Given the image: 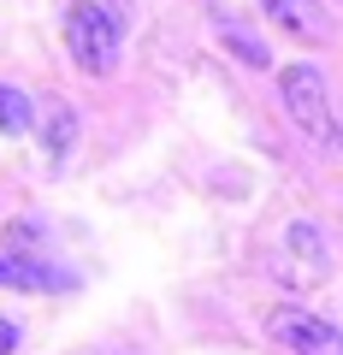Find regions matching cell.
<instances>
[{
  "mask_svg": "<svg viewBox=\"0 0 343 355\" xmlns=\"http://www.w3.org/2000/svg\"><path fill=\"white\" fill-rule=\"evenodd\" d=\"M65 48H71V60L89 77H113V65H118V24H113V12L95 6V0H77L71 12H65Z\"/></svg>",
  "mask_w": 343,
  "mask_h": 355,
  "instance_id": "cell-1",
  "label": "cell"
},
{
  "mask_svg": "<svg viewBox=\"0 0 343 355\" xmlns=\"http://www.w3.org/2000/svg\"><path fill=\"white\" fill-rule=\"evenodd\" d=\"M290 243H296V249H302V254H314V266H319V272H326V254H319V249H326V243H319V231H314V225H290Z\"/></svg>",
  "mask_w": 343,
  "mask_h": 355,
  "instance_id": "cell-9",
  "label": "cell"
},
{
  "mask_svg": "<svg viewBox=\"0 0 343 355\" xmlns=\"http://www.w3.org/2000/svg\"><path fill=\"white\" fill-rule=\"evenodd\" d=\"M267 326H272V338H279L290 355H343L337 326L314 320L308 308H272V314H267Z\"/></svg>",
  "mask_w": 343,
  "mask_h": 355,
  "instance_id": "cell-3",
  "label": "cell"
},
{
  "mask_svg": "<svg viewBox=\"0 0 343 355\" xmlns=\"http://www.w3.org/2000/svg\"><path fill=\"white\" fill-rule=\"evenodd\" d=\"M30 125H36V107H30V95H18L12 83H0V137H24Z\"/></svg>",
  "mask_w": 343,
  "mask_h": 355,
  "instance_id": "cell-8",
  "label": "cell"
},
{
  "mask_svg": "<svg viewBox=\"0 0 343 355\" xmlns=\"http://www.w3.org/2000/svg\"><path fill=\"white\" fill-rule=\"evenodd\" d=\"M0 284H12V291H71L77 272L48 266L42 254H12V249H0Z\"/></svg>",
  "mask_w": 343,
  "mask_h": 355,
  "instance_id": "cell-4",
  "label": "cell"
},
{
  "mask_svg": "<svg viewBox=\"0 0 343 355\" xmlns=\"http://www.w3.org/2000/svg\"><path fill=\"white\" fill-rule=\"evenodd\" d=\"M261 12L296 42H331V18L319 12V0H261Z\"/></svg>",
  "mask_w": 343,
  "mask_h": 355,
  "instance_id": "cell-5",
  "label": "cell"
},
{
  "mask_svg": "<svg viewBox=\"0 0 343 355\" xmlns=\"http://www.w3.org/2000/svg\"><path fill=\"white\" fill-rule=\"evenodd\" d=\"M42 142H48V160L53 166H60L65 160V154H71V142H77V113H71V107H65V101H42Z\"/></svg>",
  "mask_w": 343,
  "mask_h": 355,
  "instance_id": "cell-6",
  "label": "cell"
},
{
  "mask_svg": "<svg viewBox=\"0 0 343 355\" xmlns=\"http://www.w3.org/2000/svg\"><path fill=\"white\" fill-rule=\"evenodd\" d=\"M219 42H225V48L237 53L243 65H254V71H261V65H267V42L254 36V30L243 24V18H219Z\"/></svg>",
  "mask_w": 343,
  "mask_h": 355,
  "instance_id": "cell-7",
  "label": "cell"
},
{
  "mask_svg": "<svg viewBox=\"0 0 343 355\" xmlns=\"http://www.w3.org/2000/svg\"><path fill=\"white\" fill-rule=\"evenodd\" d=\"M279 95H284L290 119L308 137H331V107H326V77H319V65H290L279 77Z\"/></svg>",
  "mask_w": 343,
  "mask_h": 355,
  "instance_id": "cell-2",
  "label": "cell"
},
{
  "mask_svg": "<svg viewBox=\"0 0 343 355\" xmlns=\"http://www.w3.org/2000/svg\"><path fill=\"white\" fill-rule=\"evenodd\" d=\"M18 349V326H12V320H0V355H12Z\"/></svg>",
  "mask_w": 343,
  "mask_h": 355,
  "instance_id": "cell-10",
  "label": "cell"
},
{
  "mask_svg": "<svg viewBox=\"0 0 343 355\" xmlns=\"http://www.w3.org/2000/svg\"><path fill=\"white\" fill-rule=\"evenodd\" d=\"M337 142H343V130H337Z\"/></svg>",
  "mask_w": 343,
  "mask_h": 355,
  "instance_id": "cell-11",
  "label": "cell"
}]
</instances>
